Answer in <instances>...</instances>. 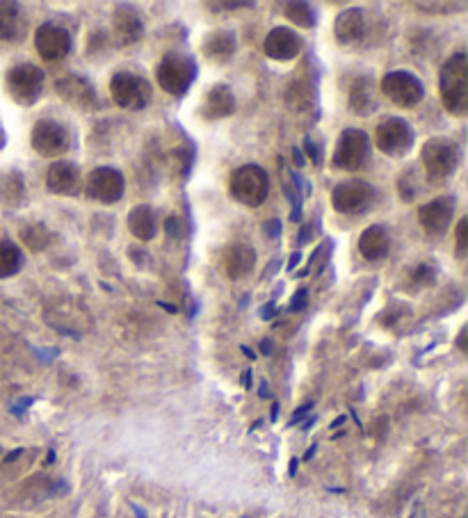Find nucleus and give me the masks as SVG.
Returning <instances> with one entry per match:
<instances>
[{"instance_id": "nucleus-21", "label": "nucleus", "mask_w": 468, "mask_h": 518, "mask_svg": "<svg viewBox=\"0 0 468 518\" xmlns=\"http://www.w3.org/2000/svg\"><path fill=\"white\" fill-rule=\"evenodd\" d=\"M80 183V172L74 163H67V160H60L48 167L46 172V188L48 192L58 194V197H67V194H74Z\"/></svg>"}, {"instance_id": "nucleus-39", "label": "nucleus", "mask_w": 468, "mask_h": 518, "mask_svg": "<svg viewBox=\"0 0 468 518\" xmlns=\"http://www.w3.org/2000/svg\"><path fill=\"white\" fill-rule=\"evenodd\" d=\"M258 315H261L263 320H272L274 315H277V306H274V302H270L268 306H263V309L258 311Z\"/></svg>"}, {"instance_id": "nucleus-11", "label": "nucleus", "mask_w": 468, "mask_h": 518, "mask_svg": "<svg viewBox=\"0 0 468 518\" xmlns=\"http://www.w3.org/2000/svg\"><path fill=\"white\" fill-rule=\"evenodd\" d=\"M126 190V178L121 172L112 167H99L94 172L87 174L85 178V194L94 201H99L103 206L117 204L124 197Z\"/></svg>"}, {"instance_id": "nucleus-1", "label": "nucleus", "mask_w": 468, "mask_h": 518, "mask_svg": "<svg viewBox=\"0 0 468 518\" xmlns=\"http://www.w3.org/2000/svg\"><path fill=\"white\" fill-rule=\"evenodd\" d=\"M439 89L450 115L466 117L468 112V58L466 53L450 55L441 67Z\"/></svg>"}, {"instance_id": "nucleus-10", "label": "nucleus", "mask_w": 468, "mask_h": 518, "mask_svg": "<svg viewBox=\"0 0 468 518\" xmlns=\"http://www.w3.org/2000/svg\"><path fill=\"white\" fill-rule=\"evenodd\" d=\"M382 92L398 108H416L423 101L425 87L421 78L409 71H391L382 78Z\"/></svg>"}, {"instance_id": "nucleus-6", "label": "nucleus", "mask_w": 468, "mask_h": 518, "mask_svg": "<svg viewBox=\"0 0 468 518\" xmlns=\"http://www.w3.org/2000/svg\"><path fill=\"white\" fill-rule=\"evenodd\" d=\"M370 163V140L359 128H348L338 137L334 149V167L343 172H361Z\"/></svg>"}, {"instance_id": "nucleus-24", "label": "nucleus", "mask_w": 468, "mask_h": 518, "mask_svg": "<svg viewBox=\"0 0 468 518\" xmlns=\"http://www.w3.org/2000/svg\"><path fill=\"white\" fill-rule=\"evenodd\" d=\"M204 55L208 60L213 62H220V64H227L233 55H236V35H233L231 30H213L211 35H206L204 39Z\"/></svg>"}, {"instance_id": "nucleus-15", "label": "nucleus", "mask_w": 468, "mask_h": 518, "mask_svg": "<svg viewBox=\"0 0 468 518\" xmlns=\"http://www.w3.org/2000/svg\"><path fill=\"white\" fill-rule=\"evenodd\" d=\"M455 208H457V199L455 197H437L418 210V222H421L423 229L427 233H437L441 236L443 231H448V226L453 224L455 217Z\"/></svg>"}, {"instance_id": "nucleus-41", "label": "nucleus", "mask_w": 468, "mask_h": 518, "mask_svg": "<svg viewBox=\"0 0 468 518\" xmlns=\"http://www.w3.org/2000/svg\"><path fill=\"white\" fill-rule=\"evenodd\" d=\"M30 404H32V400H30V398H26V400H21L19 404H14V407H12V411H14V414H16V416H21V414H23V409H26V407H30Z\"/></svg>"}, {"instance_id": "nucleus-42", "label": "nucleus", "mask_w": 468, "mask_h": 518, "mask_svg": "<svg viewBox=\"0 0 468 518\" xmlns=\"http://www.w3.org/2000/svg\"><path fill=\"white\" fill-rule=\"evenodd\" d=\"M211 7H227V10H238V7H254V3H220V5H211Z\"/></svg>"}, {"instance_id": "nucleus-19", "label": "nucleus", "mask_w": 468, "mask_h": 518, "mask_svg": "<svg viewBox=\"0 0 468 518\" xmlns=\"http://www.w3.org/2000/svg\"><path fill=\"white\" fill-rule=\"evenodd\" d=\"M336 42L343 46H357L361 44L363 35H366V19H363V10L359 7H350L336 16L334 23Z\"/></svg>"}, {"instance_id": "nucleus-23", "label": "nucleus", "mask_w": 468, "mask_h": 518, "mask_svg": "<svg viewBox=\"0 0 468 518\" xmlns=\"http://www.w3.org/2000/svg\"><path fill=\"white\" fill-rule=\"evenodd\" d=\"M389 249H391V238H389V231L384 229V226H368L366 231L361 233L359 238V254L366 258L370 263H377L382 261V258L389 256Z\"/></svg>"}, {"instance_id": "nucleus-28", "label": "nucleus", "mask_w": 468, "mask_h": 518, "mask_svg": "<svg viewBox=\"0 0 468 518\" xmlns=\"http://www.w3.org/2000/svg\"><path fill=\"white\" fill-rule=\"evenodd\" d=\"M128 229H131L133 236L140 242H149L156 238L158 231V222H156V213H153L151 206H135L128 215Z\"/></svg>"}, {"instance_id": "nucleus-18", "label": "nucleus", "mask_w": 468, "mask_h": 518, "mask_svg": "<svg viewBox=\"0 0 468 518\" xmlns=\"http://www.w3.org/2000/svg\"><path fill=\"white\" fill-rule=\"evenodd\" d=\"M284 99L293 112H309L311 108H316V101H318L316 78H309L306 74L293 78L286 87Z\"/></svg>"}, {"instance_id": "nucleus-2", "label": "nucleus", "mask_w": 468, "mask_h": 518, "mask_svg": "<svg viewBox=\"0 0 468 518\" xmlns=\"http://www.w3.org/2000/svg\"><path fill=\"white\" fill-rule=\"evenodd\" d=\"M197 62L188 53H167L156 67V80L163 92L183 96L197 80Z\"/></svg>"}, {"instance_id": "nucleus-20", "label": "nucleus", "mask_w": 468, "mask_h": 518, "mask_svg": "<svg viewBox=\"0 0 468 518\" xmlns=\"http://www.w3.org/2000/svg\"><path fill=\"white\" fill-rule=\"evenodd\" d=\"M254 265H256V252L252 245H231L222 256L224 274H227L231 281L245 279L247 274L254 270Z\"/></svg>"}, {"instance_id": "nucleus-32", "label": "nucleus", "mask_w": 468, "mask_h": 518, "mask_svg": "<svg viewBox=\"0 0 468 518\" xmlns=\"http://www.w3.org/2000/svg\"><path fill=\"white\" fill-rule=\"evenodd\" d=\"M434 279H437V270H434V265H416L414 270L409 272V283L414 288L432 286Z\"/></svg>"}, {"instance_id": "nucleus-40", "label": "nucleus", "mask_w": 468, "mask_h": 518, "mask_svg": "<svg viewBox=\"0 0 468 518\" xmlns=\"http://www.w3.org/2000/svg\"><path fill=\"white\" fill-rule=\"evenodd\" d=\"M311 236H313V224H306V226H302V233H300V245H306V242L311 240Z\"/></svg>"}, {"instance_id": "nucleus-14", "label": "nucleus", "mask_w": 468, "mask_h": 518, "mask_svg": "<svg viewBox=\"0 0 468 518\" xmlns=\"http://www.w3.org/2000/svg\"><path fill=\"white\" fill-rule=\"evenodd\" d=\"M302 48H304L302 37L297 35L295 30L284 26L272 28L263 42V53L268 55L270 60H277V62L295 60L297 55L302 53Z\"/></svg>"}, {"instance_id": "nucleus-4", "label": "nucleus", "mask_w": 468, "mask_h": 518, "mask_svg": "<svg viewBox=\"0 0 468 518\" xmlns=\"http://www.w3.org/2000/svg\"><path fill=\"white\" fill-rule=\"evenodd\" d=\"M425 174L432 183H443L457 172L462 151L450 137H432L421 151Z\"/></svg>"}, {"instance_id": "nucleus-45", "label": "nucleus", "mask_w": 468, "mask_h": 518, "mask_svg": "<svg viewBox=\"0 0 468 518\" xmlns=\"http://www.w3.org/2000/svg\"><path fill=\"white\" fill-rule=\"evenodd\" d=\"M242 386H245V388L252 386V370L242 372Z\"/></svg>"}, {"instance_id": "nucleus-8", "label": "nucleus", "mask_w": 468, "mask_h": 518, "mask_svg": "<svg viewBox=\"0 0 468 518\" xmlns=\"http://www.w3.org/2000/svg\"><path fill=\"white\" fill-rule=\"evenodd\" d=\"M7 94L19 105H35L44 89V71L35 64H16L5 76Z\"/></svg>"}, {"instance_id": "nucleus-5", "label": "nucleus", "mask_w": 468, "mask_h": 518, "mask_svg": "<svg viewBox=\"0 0 468 518\" xmlns=\"http://www.w3.org/2000/svg\"><path fill=\"white\" fill-rule=\"evenodd\" d=\"M416 133L407 119L386 117L375 128V147L389 158H402L414 149Z\"/></svg>"}, {"instance_id": "nucleus-16", "label": "nucleus", "mask_w": 468, "mask_h": 518, "mask_svg": "<svg viewBox=\"0 0 468 518\" xmlns=\"http://www.w3.org/2000/svg\"><path fill=\"white\" fill-rule=\"evenodd\" d=\"M55 92L60 94L62 101H67L80 110H90L96 108V92L92 83L83 76H67L60 78L55 83Z\"/></svg>"}, {"instance_id": "nucleus-46", "label": "nucleus", "mask_w": 468, "mask_h": 518, "mask_svg": "<svg viewBox=\"0 0 468 518\" xmlns=\"http://www.w3.org/2000/svg\"><path fill=\"white\" fill-rule=\"evenodd\" d=\"M261 352L263 354H270L272 352V343L268 341V338H265V341H261Z\"/></svg>"}, {"instance_id": "nucleus-48", "label": "nucleus", "mask_w": 468, "mask_h": 518, "mask_svg": "<svg viewBox=\"0 0 468 518\" xmlns=\"http://www.w3.org/2000/svg\"><path fill=\"white\" fill-rule=\"evenodd\" d=\"M277 416H279V404L274 402V404H272V420H277Z\"/></svg>"}, {"instance_id": "nucleus-44", "label": "nucleus", "mask_w": 468, "mask_h": 518, "mask_svg": "<svg viewBox=\"0 0 468 518\" xmlns=\"http://www.w3.org/2000/svg\"><path fill=\"white\" fill-rule=\"evenodd\" d=\"M300 258H302V254H300V252H295L293 256H290V261H288V270H295L297 263H300Z\"/></svg>"}, {"instance_id": "nucleus-22", "label": "nucleus", "mask_w": 468, "mask_h": 518, "mask_svg": "<svg viewBox=\"0 0 468 518\" xmlns=\"http://www.w3.org/2000/svg\"><path fill=\"white\" fill-rule=\"evenodd\" d=\"M236 112V96L227 85H213L206 92L201 115L206 119H227Z\"/></svg>"}, {"instance_id": "nucleus-51", "label": "nucleus", "mask_w": 468, "mask_h": 518, "mask_svg": "<svg viewBox=\"0 0 468 518\" xmlns=\"http://www.w3.org/2000/svg\"><path fill=\"white\" fill-rule=\"evenodd\" d=\"M240 350H242V352H245V354L249 356V359H254V356H256V354H254L252 350H249V347H245V345H242V347H240Z\"/></svg>"}, {"instance_id": "nucleus-3", "label": "nucleus", "mask_w": 468, "mask_h": 518, "mask_svg": "<svg viewBox=\"0 0 468 518\" xmlns=\"http://www.w3.org/2000/svg\"><path fill=\"white\" fill-rule=\"evenodd\" d=\"M229 194L242 206L258 208L268 201L270 178L258 165H242L229 178Z\"/></svg>"}, {"instance_id": "nucleus-25", "label": "nucleus", "mask_w": 468, "mask_h": 518, "mask_svg": "<svg viewBox=\"0 0 468 518\" xmlns=\"http://www.w3.org/2000/svg\"><path fill=\"white\" fill-rule=\"evenodd\" d=\"M26 35V16L21 5L0 3V42H21Z\"/></svg>"}, {"instance_id": "nucleus-9", "label": "nucleus", "mask_w": 468, "mask_h": 518, "mask_svg": "<svg viewBox=\"0 0 468 518\" xmlns=\"http://www.w3.org/2000/svg\"><path fill=\"white\" fill-rule=\"evenodd\" d=\"M32 149L44 158H60L71 149L69 128L55 119H39L30 135Z\"/></svg>"}, {"instance_id": "nucleus-27", "label": "nucleus", "mask_w": 468, "mask_h": 518, "mask_svg": "<svg viewBox=\"0 0 468 518\" xmlns=\"http://www.w3.org/2000/svg\"><path fill=\"white\" fill-rule=\"evenodd\" d=\"M350 110L359 117H370L377 110L375 83L370 78H359L350 92Z\"/></svg>"}, {"instance_id": "nucleus-26", "label": "nucleus", "mask_w": 468, "mask_h": 518, "mask_svg": "<svg viewBox=\"0 0 468 518\" xmlns=\"http://www.w3.org/2000/svg\"><path fill=\"white\" fill-rule=\"evenodd\" d=\"M26 201V181L23 174L10 169V172L0 174V206L19 208Z\"/></svg>"}, {"instance_id": "nucleus-17", "label": "nucleus", "mask_w": 468, "mask_h": 518, "mask_svg": "<svg viewBox=\"0 0 468 518\" xmlns=\"http://www.w3.org/2000/svg\"><path fill=\"white\" fill-rule=\"evenodd\" d=\"M112 30L119 46H133L144 35V23L131 5H119L112 14Z\"/></svg>"}, {"instance_id": "nucleus-50", "label": "nucleus", "mask_w": 468, "mask_h": 518, "mask_svg": "<svg viewBox=\"0 0 468 518\" xmlns=\"http://www.w3.org/2000/svg\"><path fill=\"white\" fill-rule=\"evenodd\" d=\"M345 423V416H341V418H336L334 420V423H332V430H334V427H341Z\"/></svg>"}, {"instance_id": "nucleus-31", "label": "nucleus", "mask_w": 468, "mask_h": 518, "mask_svg": "<svg viewBox=\"0 0 468 518\" xmlns=\"http://www.w3.org/2000/svg\"><path fill=\"white\" fill-rule=\"evenodd\" d=\"M21 238H23V242H26V247L32 249V252H42V249H46L48 240H51V233H48L44 224H32L21 231Z\"/></svg>"}, {"instance_id": "nucleus-47", "label": "nucleus", "mask_w": 468, "mask_h": 518, "mask_svg": "<svg viewBox=\"0 0 468 518\" xmlns=\"http://www.w3.org/2000/svg\"><path fill=\"white\" fill-rule=\"evenodd\" d=\"M258 395H261V398H268V395H270V391H268V384H261V391H258Z\"/></svg>"}, {"instance_id": "nucleus-36", "label": "nucleus", "mask_w": 468, "mask_h": 518, "mask_svg": "<svg viewBox=\"0 0 468 518\" xmlns=\"http://www.w3.org/2000/svg\"><path fill=\"white\" fill-rule=\"evenodd\" d=\"M263 229H265V236H268V238H279L281 222L279 220H270V222L263 224Z\"/></svg>"}, {"instance_id": "nucleus-49", "label": "nucleus", "mask_w": 468, "mask_h": 518, "mask_svg": "<svg viewBox=\"0 0 468 518\" xmlns=\"http://www.w3.org/2000/svg\"><path fill=\"white\" fill-rule=\"evenodd\" d=\"M313 455H316V445H313V448H311L309 452H306V455H304V461H309Z\"/></svg>"}, {"instance_id": "nucleus-34", "label": "nucleus", "mask_w": 468, "mask_h": 518, "mask_svg": "<svg viewBox=\"0 0 468 518\" xmlns=\"http://www.w3.org/2000/svg\"><path fill=\"white\" fill-rule=\"evenodd\" d=\"M306 302H309V290L300 288L297 293L290 297V304H288V313H297V311H304L306 309Z\"/></svg>"}, {"instance_id": "nucleus-29", "label": "nucleus", "mask_w": 468, "mask_h": 518, "mask_svg": "<svg viewBox=\"0 0 468 518\" xmlns=\"http://www.w3.org/2000/svg\"><path fill=\"white\" fill-rule=\"evenodd\" d=\"M23 267V252L12 240H0V279H10Z\"/></svg>"}, {"instance_id": "nucleus-12", "label": "nucleus", "mask_w": 468, "mask_h": 518, "mask_svg": "<svg viewBox=\"0 0 468 518\" xmlns=\"http://www.w3.org/2000/svg\"><path fill=\"white\" fill-rule=\"evenodd\" d=\"M375 201V188L361 178L338 183L332 192V206L343 215H359Z\"/></svg>"}, {"instance_id": "nucleus-35", "label": "nucleus", "mask_w": 468, "mask_h": 518, "mask_svg": "<svg viewBox=\"0 0 468 518\" xmlns=\"http://www.w3.org/2000/svg\"><path fill=\"white\" fill-rule=\"evenodd\" d=\"M304 151L309 153V158L313 160V163H320V149L316 147V144H313V140L311 137H304Z\"/></svg>"}, {"instance_id": "nucleus-33", "label": "nucleus", "mask_w": 468, "mask_h": 518, "mask_svg": "<svg viewBox=\"0 0 468 518\" xmlns=\"http://www.w3.org/2000/svg\"><path fill=\"white\" fill-rule=\"evenodd\" d=\"M468 252V217H462L457 224V254L464 258Z\"/></svg>"}, {"instance_id": "nucleus-13", "label": "nucleus", "mask_w": 468, "mask_h": 518, "mask_svg": "<svg viewBox=\"0 0 468 518\" xmlns=\"http://www.w3.org/2000/svg\"><path fill=\"white\" fill-rule=\"evenodd\" d=\"M35 48L44 62H60L71 53V35L58 23H44L35 32Z\"/></svg>"}, {"instance_id": "nucleus-30", "label": "nucleus", "mask_w": 468, "mask_h": 518, "mask_svg": "<svg viewBox=\"0 0 468 518\" xmlns=\"http://www.w3.org/2000/svg\"><path fill=\"white\" fill-rule=\"evenodd\" d=\"M284 16L300 28L316 26V10H313L309 3H286L284 5Z\"/></svg>"}, {"instance_id": "nucleus-37", "label": "nucleus", "mask_w": 468, "mask_h": 518, "mask_svg": "<svg viewBox=\"0 0 468 518\" xmlns=\"http://www.w3.org/2000/svg\"><path fill=\"white\" fill-rule=\"evenodd\" d=\"M313 409V402H306L304 404V407H300V409H297L295 411V416H293V420H290V423L288 425H297V420H302L306 414H309V411Z\"/></svg>"}, {"instance_id": "nucleus-38", "label": "nucleus", "mask_w": 468, "mask_h": 518, "mask_svg": "<svg viewBox=\"0 0 468 518\" xmlns=\"http://www.w3.org/2000/svg\"><path fill=\"white\" fill-rule=\"evenodd\" d=\"M179 231H181V222L179 220H176V217H169V220H167V233H169V236H179Z\"/></svg>"}, {"instance_id": "nucleus-7", "label": "nucleus", "mask_w": 468, "mask_h": 518, "mask_svg": "<svg viewBox=\"0 0 468 518\" xmlns=\"http://www.w3.org/2000/svg\"><path fill=\"white\" fill-rule=\"evenodd\" d=\"M110 96L119 108L142 110L151 101V85L147 78L131 74V71H119L110 80Z\"/></svg>"}, {"instance_id": "nucleus-43", "label": "nucleus", "mask_w": 468, "mask_h": 518, "mask_svg": "<svg viewBox=\"0 0 468 518\" xmlns=\"http://www.w3.org/2000/svg\"><path fill=\"white\" fill-rule=\"evenodd\" d=\"M293 158H295V165H297V167H304V165H306V160H304L300 149H293Z\"/></svg>"}, {"instance_id": "nucleus-52", "label": "nucleus", "mask_w": 468, "mask_h": 518, "mask_svg": "<svg viewBox=\"0 0 468 518\" xmlns=\"http://www.w3.org/2000/svg\"><path fill=\"white\" fill-rule=\"evenodd\" d=\"M295 473H297V459L290 461V475H295Z\"/></svg>"}]
</instances>
